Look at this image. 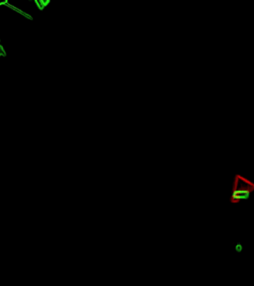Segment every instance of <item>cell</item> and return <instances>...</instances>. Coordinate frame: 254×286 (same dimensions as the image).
I'll return each mask as SVG.
<instances>
[{
    "mask_svg": "<svg viewBox=\"0 0 254 286\" xmlns=\"http://www.w3.org/2000/svg\"><path fill=\"white\" fill-rule=\"evenodd\" d=\"M243 250H244V246H243L242 243H235V246H234V250H235V252L241 253V252L243 251Z\"/></svg>",
    "mask_w": 254,
    "mask_h": 286,
    "instance_id": "4",
    "label": "cell"
},
{
    "mask_svg": "<svg viewBox=\"0 0 254 286\" xmlns=\"http://www.w3.org/2000/svg\"><path fill=\"white\" fill-rule=\"evenodd\" d=\"M7 56V52L5 50V48L2 45V42H1V39H0V58H3V57H6Z\"/></svg>",
    "mask_w": 254,
    "mask_h": 286,
    "instance_id": "5",
    "label": "cell"
},
{
    "mask_svg": "<svg viewBox=\"0 0 254 286\" xmlns=\"http://www.w3.org/2000/svg\"><path fill=\"white\" fill-rule=\"evenodd\" d=\"M32 2L39 11H44L51 4V0H33Z\"/></svg>",
    "mask_w": 254,
    "mask_h": 286,
    "instance_id": "3",
    "label": "cell"
},
{
    "mask_svg": "<svg viewBox=\"0 0 254 286\" xmlns=\"http://www.w3.org/2000/svg\"><path fill=\"white\" fill-rule=\"evenodd\" d=\"M1 6L7 7L8 9H10V10H12V11L16 12L17 14L23 16V17L25 18V19H27V20H30V21H33V20H34V18L32 17V15H31L30 13H28V12L22 10L21 8L17 7L16 5H14V4L9 3V2L7 1V0H4V1H0V7H1Z\"/></svg>",
    "mask_w": 254,
    "mask_h": 286,
    "instance_id": "2",
    "label": "cell"
},
{
    "mask_svg": "<svg viewBox=\"0 0 254 286\" xmlns=\"http://www.w3.org/2000/svg\"><path fill=\"white\" fill-rule=\"evenodd\" d=\"M254 184L248 178L240 174H236L233 180V185L230 195V203L237 204L250 199Z\"/></svg>",
    "mask_w": 254,
    "mask_h": 286,
    "instance_id": "1",
    "label": "cell"
}]
</instances>
